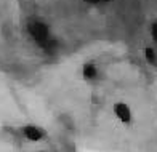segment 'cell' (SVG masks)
Listing matches in <instances>:
<instances>
[{"instance_id":"6da1fadb","label":"cell","mask_w":157,"mask_h":152,"mask_svg":"<svg viewBox=\"0 0 157 152\" xmlns=\"http://www.w3.org/2000/svg\"><path fill=\"white\" fill-rule=\"evenodd\" d=\"M29 32L35 39V42L42 45L44 48H48L50 45H53V42L48 37V27L42 23H31L29 24Z\"/></svg>"},{"instance_id":"7a4b0ae2","label":"cell","mask_w":157,"mask_h":152,"mask_svg":"<svg viewBox=\"0 0 157 152\" xmlns=\"http://www.w3.org/2000/svg\"><path fill=\"white\" fill-rule=\"evenodd\" d=\"M114 112H116V115L122 120V122H130V109H128V106L124 104V103H119L114 106Z\"/></svg>"},{"instance_id":"3957f363","label":"cell","mask_w":157,"mask_h":152,"mask_svg":"<svg viewBox=\"0 0 157 152\" xmlns=\"http://www.w3.org/2000/svg\"><path fill=\"white\" fill-rule=\"evenodd\" d=\"M26 136L29 139H32V141H37V139L42 138V133L39 131L37 128H34V127H27L26 128Z\"/></svg>"},{"instance_id":"277c9868","label":"cell","mask_w":157,"mask_h":152,"mask_svg":"<svg viewBox=\"0 0 157 152\" xmlns=\"http://www.w3.org/2000/svg\"><path fill=\"white\" fill-rule=\"evenodd\" d=\"M83 75L87 77V78H93V77H96V67H95V66H91V64H88V66L83 69Z\"/></svg>"},{"instance_id":"5b68a950","label":"cell","mask_w":157,"mask_h":152,"mask_svg":"<svg viewBox=\"0 0 157 152\" xmlns=\"http://www.w3.org/2000/svg\"><path fill=\"white\" fill-rule=\"evenodd\" d=\"M146 58H147L151 63H155V56H154V50H152V48H147V50H146Z\"/></svg>"},{"instance_id":"8992f818","label":"cell","mask_w":157,"mask_h":152,"mask_svg":"<svg viewBox=\"0 0 157 152\" xmlns=\"http://www.w3.org/2000/svg\"><path fill=\"white\" fill-rule=\"evenodd\" d=\"M152 37L155 39V42H157V24H154L152 26Z\"/></svg>"},{"instance_id":"52a82bcc","label":"cell","mask_w":157,"mask_h":152,"mask_svg":"<svg viewBox=\"0 0 157 152\" xmlns=\"http://www.w3.org/2000/svg\"><path fill=\"white\" fill-rule=\"evenodd\" d=\"M87 2H93L95 3V2H111V0H87Z\"/></svg>"}]
</instances>
